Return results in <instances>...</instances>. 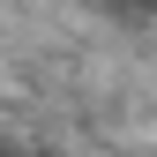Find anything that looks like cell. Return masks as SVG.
I'll return each mask as SVG.
<instances>
[{"label": "cell", "instance_id": "cell-1", "mask_svg": "<svg viewBox=\"0 0 157 157\" xmlns=\"http://www.w3.org/2000/svg\"><path fill=\"white\" fill-rule=\"evenodd\" d=\"M112 8H150V0H112Z\"/></svg>", "mask_w": 157, "mask_h": 157}]
</instances>
